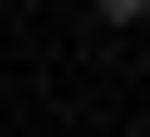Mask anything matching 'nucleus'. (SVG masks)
<instances>
[{
	"mask_svg": "<svg viewBox=\"0 0 150 137\" xmlns=\"http://www.w3.org/2000/svg\"><path fill=\"white\" fill-rule=\"evenodd\" d=\"M88 13H100V37H138L150 25V0H88Z\"/></svg>",
	"mask_w": 150,
	"mask_h": 137,
	"instance_id": "f257e3e1",
	"label": "nucleus"
}]
</instances>
